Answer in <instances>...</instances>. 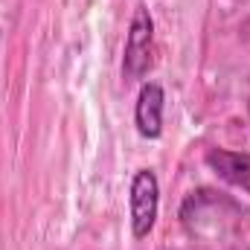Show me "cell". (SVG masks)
<instances>
[{
    "mask_svg": "<svg viewBox=\"0 0 250 250\" xmlns=\"http://www.w3.org/2000/svg\"><path fill=\"white\" fill-rule=\"evenodd\" d=\"M245 209L209 189L192 192L184 207H181V221L187 233L204 248H221V250H236L245 248L239 245V233L245 224Z\"/></svg>",
    "mask_w": 250,
    "mask_h": 250,
    "instance_id": "6da1fadb",
    "label": "cell"
},
{
    "mask_svg": "<svg viewBox=\"0 0 250 250\" xmlns=\"http://www.w3.org/2000/svg\"><path fill=\"white\" fill-rule=\"evenodd\" d=\"M154 62V21L146 6H137L128 35H125V50H123V76L125 82L143 79Z\"/></svg>",
    "mask_w": 250,
    "mask_h": 250,
    "instance_id": "7a4b0ae2",
    "label": "cell"
},
{
    "mask_svg": "<svg viewBox=\"0 0 250 250\" xmlns=\"http://www.w3.org/2000/svg\"><path fill=\"white\" fill-rule=\"evenodd\" d=\"M160 207V184L151 169H140L131 178L128 189V212H131V233L134 239H146L154 230Z\"/></svg>",
    "mask_w": 250,
    "mask_h": 250,
    "instance_id": "3957f363",
    "label": "cell"
},
{
    "mask_svg": "<svg viewBox=\"0 0 250 250\" xmlns=\"http://www.w3.org/2000/svg\"><path fill=\"white\" fill-rule=\"evenodd\" d=\"M163 108H166V93L157 82H146L140 87L137 105H134V125L140 137L146 140H160L163 134Z\"/></svg>",
    "mask_w": 250,
    "mask_h": 250,
    "instance_id": "277c9868",
    "label": "cell"
},
{
    "mask_svg": "<svg viewBox=\"0 0 250 250\" xmlns=\"http://www.w3.org/2000/svg\"><path fill=\"white\" fill-rule=\"evenodd\" d=\"M207 166L230 187L250 195V154L248 151H227V148H209Z\"/></svg>",
    "mask_w": 250,
    "mask_h": 250,
    "instance_id": "5b68a950",
    "label": "cell"
},
{
    "mask_svg": "<svg viewBox=\"0 0 250 250\" xmlns=\"http://www.w3.org/2000/svg\"><path fill=\"white\" fill-rule=\"evenodd\" d=\"M236 250H250V248H236Z\"/></svg>",
    "mask_w": 250,
    "mask_h": 250,
    "instance_id": "8992f818",
    "label": "cell"
}]
</instances>
